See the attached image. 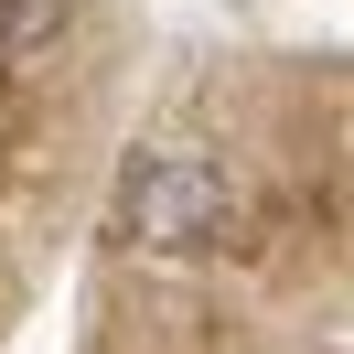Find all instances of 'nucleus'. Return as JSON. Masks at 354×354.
Returning a JSON list of instances; mask_svg holds the SVG:
<instances>
[{
	"label": "nucleus",
	"mask_w": 354,
	"mask_h": 354,
	"mask_svg": "<svg viewBox=\"0 0 354 354\" xmlns=\"http://www.w3.org/2000/svg\"><path fill=\"white\" fill-rule=\"evenodd\" d=\"M236 215V183L215 151H183V140H140L108 183V236L129 258H204Z\"/></svg>",
	"instance_id": "1"
},
{
	"label": "nucleus",
	"mask_w": 354,
	"mask_h": 354,
	"mask_svg": "<svg viewBox=\"0 0 354 354\" xmlns=\"http://www.w3.org/2000/svg\"><path fill=\"white\" fill-rule=\"evenodd\" d=\"M65 22H75V0H0V65L65 44Z\"/></svg>",
	"instance_id": "2"
}]
</instances>
